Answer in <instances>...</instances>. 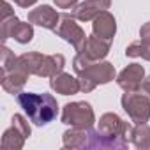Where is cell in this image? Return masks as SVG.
<instances>
[{"label":"cell","mask_w":150,"mask_h":150,"mask_svg":"<svg viewBox=\"0 0 150 150\" xmlns=\"http://www.w3.org/2000/svg\"><path fill=\"white\" fill-rule=\"evenodd\" d=\"M132 134V129L127 122H124L118 115L115 113H104L99 120V127L96 131H90L92 141L88 146L92 148H124L127 146V139Z\"/></svg>","instance_id":"cell-1"},{"label":"cell","mask_w":150,"mask_h":150,"mask_svg":"<svg viewBox=\"0 0 150 150\" xmlns=\"http://www.w3.org/2000/svg\"><path fill=\"white\" fill-rule=\"evenodd\" d=\"M74 71L80 80V90L90 92L97 85L108 83L115 78V67L110 62H96L90 60L85 53H78L72 62Z\"/></svg>","instance_id":"cell-2"},{"label":"cell","mask_w":150,"mask_h":150,"mask_svg":"<svg viewBox=\"0 0 150 150\" xmlns=\"http://www.w3.org/2000/svg\"><path fill=\"white\" fill-rule=\"evenodd\" d=\"M18 103L28 115V118L35 125H46L53 118H57L58 104L50 94H34V92H20Z\"/></svg>","instance_id":"cell-3"},{"label":"cell","mask_w":150,"mask_h":150,"mask_svg":"<svg viewBox=\"0 0 150 150\" xmlns=\"http://www.w3.org/2000/svg\"><path fill=\"white\" fill-rule=\"evenodd\" d=\"M65 58L62 55H41V53H25L16 58V65L23 69L28 76H55L62 72Z\"/></svg>","instance_id":"cell-4"},{"label":"cell","mask_w":150,"mask_h":150,"mask_svg":"<svg viewBox=\"0 0 150 150\" xmlns=\"http://www.w3.org/2000/svg\"><path fill=\"white\" fill-rule=\"evenodd\" d=\"M122 108L134 124H145L150 118V97L141 90H131L122 96Z\"/></svg>","instance_id":"cell-5"},{"label":"cell","mask_w":150,"mask_h":150,"mask_svg":"<svg viewBox=\"0 0 150 150\" xmlns=\"http://www.w3.org/2000/svg\"><path fill=\"white\" fill-rule=\"evenodd\" d=\"M62 122L72 127L90 129L96 122L94 111L88 103H69L64 106L62 111Z\"/></svg>","instance_id":"cell-6"},{"label":"cell","mask_w":150,"mask_h":150,"mask_svg":"<svg viewBox=\"0 0 150 150\" xmlns=\"http://www.w3.org/2000/svg\"><path fill=\"white\" fill-rule=\"evenodd\" d=\"M30 136V125L21 115H14L11 127L2 136V150H20L25 139Z\"/></svg>","instance_id":"cell-7"},{"label":"cell","mask_w":150,"mask_h":150,"mask_svg":"<svg viewBox=\"0 0 150 150\" xmlns=\"http://www.w3.org/2000/svg\"><path fill=\"white\" fill-rule=\"evenodd\" d=\"M55 32H57L60 37H64L67 42H71L74 48H76L78 53L83 51L85 42H87V35H85L83 28H81L76 21H74L69 14H64V16L60 18V23H58V27H57Z\"/></svg>","instance_id":"cell-8"},{"label":"cell","mask_w":150,"mask_h":150,"mask_svg":"<svg viewBox=\"0 0 150 150\" xmlns=\"http://www.w3.org/2000/svg\"><path fill=\"white\" fill-rule=\"evenodd\" d=\"M143 76H145V71L139 64H131L127 65L117 78V83L120 88H124L125 92L131 90H138L143 83Z\"/></svg>","instance_id":"cell-9"},{"label":"cell","mask_w":150,"mask_h":150,"mask_svg":"<svg viewBox=\"0 0 150 150\" xmlns=\"http://www.w3.org/2000/svg\"><path fill=\"white\" fill-rule=\"evenodd\" d=\"M27 76L28 74L23 69H20L16 65V62H14V65H11L9 69L2 71V88L6 92L13 94V96L20 94L23 85H25V81H27Z\"/></svg>","instance_id":"cell-10"},{"label":"cell","mask_w":150,"mask_h":150,"mask_svg":"<svg viewBox=\"0 0 150 150\" xmlns=\"http://www.w3.org/2000/svg\"><path fill=\"white\" fill-rule=\"evenodd\" d=\"M28 21L32 25H39V27H44L48 30H57L58 21H60V16H58V13L53 7L41 6V7L32 9L28 13Z\"/></svg>","instance_id":"cell-11"},{"label":"cell","mask_w":150,"mask_h":150,"mask_svg":"<svg viewBox=\"0 0 150 150\" xmlns=\"http://www.w3.org/2000/svg\"><path fill=\"white\" fill-rule=\"evenodd\" d=\"M110 4H111V0H87V2L74 7L71 16L76 18V20H81V21H90L99 13L106 11L110 7Z\"/></svg>","instance_id":"cell-12"},{"label":"cell","mask_w":150,"mask_h":150,"mask_svg":"<svg viewBox=\"0 0 150 150\" xmlns=\"http://www.w3.org/2000/svg\"><path fill=\"white\" fill-rule=\"evenodd\" d=\"M50 85L55 92H58L62 96H72V94L80 92V80H76L67 72H58L55 76H51Z\"/></svg>","instance_id":"cell-13"},{"label":"cell","mask_w":150,"mask_h":150,"mask_svg":"<svg viewBox=\"0 0 150 150\" xmlns=\"http://www.w3.org/2000/svg\"><path fill=\"white\" fill-rule=\"evenodd\" d=\"M92 28H94V35L111 41L113 35H115V32H117V23H115V18L108 11H103V13H99L94 18Z\"/></svg>","instance_id":"cell-14"},{"label":"cell","mask_w":150,"mask_h":150,"mask_svg":"<svg viewBox=\"0 0 150 150\" xmlns=\"http://www.w3.org/2000/svg\"><path fill=\"white\" fill-rule=\"evenodd\" d=\"M110 39H103V37H97V35H92V37H87V42H85V48L81 53H85L90 60H101L108 55L110 51Z\"/></svg>","instance_id":"cell-15"},{"label":"cell","mask_w":150,"mask_h":150,"mask_svg":"<svg viewBox=\"0 0 150 150\" xmlns=\"http://www.w3.org/2000/svg\"><path fill=\"white\" fill-rule=\"evenodd\" d=\"M87 132L81 127H72L71 131L64 132V146H71V148H81L87 146Z\"/></svg>","instance_id":"cell-16"},{"label":"cell","mask_w":150,"mask_h":150,"mask_svg":"<svg viewBox=\"0 0 150 150\" xmlns=\"http://www.w3.org/2000/svg\"><path fill=\"white\" fill-rule=\"evenodd\" d=\"M131 138L138 148H150V127L146 124H136Z\"/></svg>","instance_id":"cell-17"},{"label":"cell","mask_w":150,"mask_h":150,"mask_svg":"<svg viewBox=\"0 0 150 150\" xmlns=\"http://www.w3.org/2000/svg\"><path fill=\"white\" fill-rule=\"evenodd\" d=\"M11 37H13L14 41L21 42V44L30 42V41H32V37H34L32 23H30V21H28V23H21V21H18V23L14 25L13 32H11Z\"/></svg>","instance_id":"cell-18"},{"label":"cell","mask_w":150,"mask_h":150,"mask_svg":"<svg viewBox=\"0 0 150 150\" xmlns=\"http://www.w3.org/2000/svg\"><path fill=\"white\" fill-rule=\"evenodd\" d=\"M127 57H141L145 60H150V41H136L132 44H129V48L125 50Z\"/></svg>","instance_id":"cell-19"},{"label":"cell","mask_w":150,"mask_h":150,"mask_svg":"<svg viewBox=\"0 0 150 150\" xmlns=\"http://www.w3.org/2000/svg\"><path fill=\"white\" fill-rule=\"evenodd\" d=\"M20 20L14 16V14H7V16H2V39H9L11 37V32L14 28V25L18 23Z\"/></svg>","instance_id":"cell-20"},{"label":"cell","mask_w":150,"mask_h":150,"mask_svg":"<svg viewBox=\"0 0 150 150\" xmlns=\"http://www.w3.org/2000/svg\"><path fill=\"white\" fill-rule=\"evenodd\" d=\"M14 62H16V57L11 53V50L2 46V71H6L11 65H14Z\"/></svg>","instance_id":"cell-21"},{"label":"cell","mask_w":150,"mask_h":150,"mask_svg":"<svg viewBox=\"0 0 150 150\" xmlns=\"http://www.w3.org/2000/svg\"><path fill=\"white\" fill-rule=\"evenodd\" d=\"M76 2H78V0H55L57 7H60V9H71V7H76Z\"/></svg>","instance_id":"cell-22"},{"label":"cell","mask_w":150,"mask_h":150,"mask_svg":"<svg viewBox=\"0 0 150 150\" xmlns=\"http://www.w3.org/2000/svg\"><path fill=\"white\" fill-rule=\"evenodd\" d=\"M139 37H141L143 41H150V21L145 23V25L141 27V30H139Z\"/></svg>","instance_id":"cell-23"},{"label":"cell","mask_w":150,"mask_h":150,"mask_svg":"<svg viewBox=\"0 0 150 150\" xmlns=\"http://www.w3.org/2000/svg\"><path fill=\"white\" fill-rule=\"evenodd\" d=\"M37 2V0H14V4H18L20 7H30Z\"/></svg>","instance_id":"cell-24"},{"label":"cell","mask_w":150,"mask_h":150,"mask_svg":"<svg viewBox=\"0 0 150 150\" xmlns=\"http://www.w3.org/2000/svg\"><path fill=\"white\" fill-rule=\"evenodd\" d=\"M139 90H141V92H145V94H146V96L150 97V78H146V80H145V81L141 83Z\"/></svg>","instance_id":"cell-25"}]
</instances>
